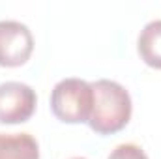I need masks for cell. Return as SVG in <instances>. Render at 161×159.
<instances>
[{
  "label": "cell",
  "mask_w": 161,
  "mask_h": 159,
  "mask_svg": "<svg viewBox=\"0 0 161 159\" xmlns=\"http://www.w3.org/2000/svg\"><path fill=\"white\" fill-rule=\"evenodd\" d=\"M94 105L88 125L97 135H113L122 131L131 118V96L116 80L99 79L92 82Z\"/></svg>",
  "instance_id": "6da1fadb"
},
{
  "label": "cell",
  "mask_w": 161,
  "mask_h": 159,
  "mask_svg": "<svg viewBox=\"0 0 161 159\" xmlns=\"http://www.w3.org/2000/svg\"><path fill=\"white\" fill-rule=\"evenodd\" d=\"M94 105L92 82L68 77L51 90V111L64 123H84L90 120Z\"/></svg>",
  "instance_id": "7a4b0ae2"
},
{
  "label": "cell",
  "mask_w": 161,
  "mask_h": 159,
  "mask_svg": "<svg viewBox=\"0 0 161 159\" xmlns=\"http://www.w3.org/2000/svg\"><path fill=\"white\" fill-rule=\"evenodd\" d=\"M38 96L32 86L19 80L0 84V123H23L32 118Z\"/></svg>",
  "instance_id": "3957f363"
},
{
  "label": "cell",
  "mask_w": 161,
  "mask_h": 159,
  "mask_svg": "<svg viewBox=\"0 0 161 159\" xmlns=\"http://www.w3.org/2000/svg\"><path fill=\"white\" fill-rule=\"evenodd\" d=\"M34 51L30 28L19 21H0V66L19 68L28 62Z\"/></svg>",
  "instance_id": "277c9868"
},
{
  "label": "cell",
  "mask_w": 161,
  "mask_h": 159,
  "mask_svg": "<svg viewBox=\"0 0 161 159\" xmlns=\"http://www.w3.org/2000/svg\"><path fill=\"white\" fill-rule=\"evenodd\" d=\"M0 159H40L38 140L30 133H0Z\"/></svg>",
  "instance_id": "5b68a950"
},
{
  "label": "cell",
  "mask_w": 161,
  "mask_h": 159,
  "mask_svg": "<svg viewBox=\"0 0 161 159\" xmlns=\"http://www.w3.org/2000/svg\"><path fill=\"white\" fill-rule=\"evenodd\" d=\"M137 49L146 66L161 69V19L144 25L137 40Z\"/></svg>",
  "instance_id": "8992f818"
},
{
  "label": "cell",
  "mask_w": 161,
  "mask_h": 159,
  "mask_svg": "<svg viewBox=\"0 0 161 159\" xmlns=\"http://www.w3.org/2000/svg\"><path fill=\"white\" fill-rule=\"evenodd\" d=\"M107 159H148V156L141 146H137L133 142H125V144H118L109 154Z\"/></svg>",
  "instance_id": "52a82bcc"
},
{
  "label": "cell",
  "mask_w": 161,
  "mask_h": 159,
  "mask_svg": "<svg viewBox=\"0 0 161 159\" xmlns=\"http://www.w3.org/2000/svg\"><path fill=\"white\" fill-rule=\"evenodd\" d=\"M71 159H86V157H71Z\"/></svg>",
  "instance_id": "ba28073f"
}]
</instances>
